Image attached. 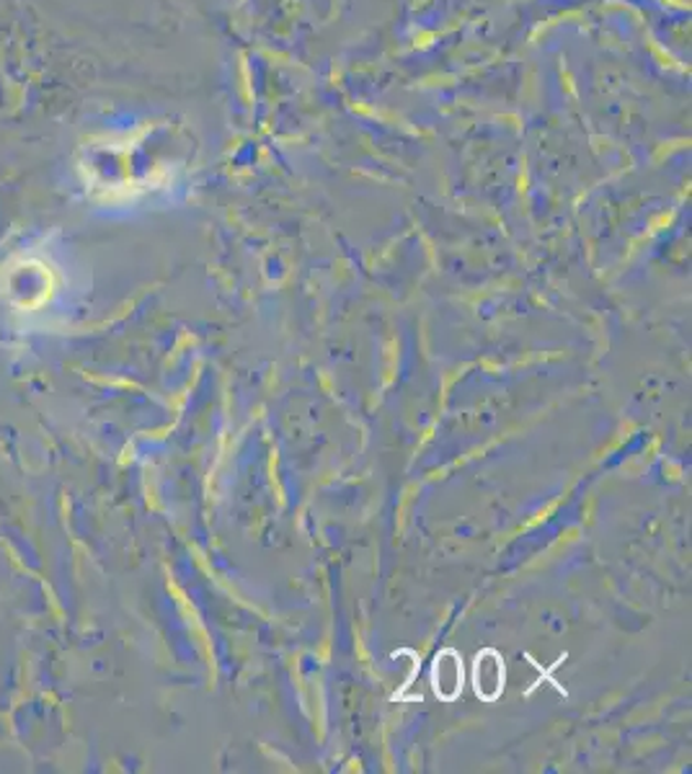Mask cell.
<instances>
[{
  "label": "cell",
  "instance_id": "obj_2",
  "mask_svg": "<svg viewBox=\"0 0 692 774\" xmlns=\"http://www.w3.org/2000/svg\"><path fill=\"white\" fill-rule=\"evenodd\" d=\"M465 687V664L455 649H442L431 664V689L442 703H455Z\"/></svg>",
  "mask_w": 692,
  "mask_h": 774
},
{
  "label": "cell",
  "instance_id": "obj_1",
  "mask_svg": "<svg viewBox=\"0 0 692 774\" xmlns=\"http://www.w3.org/2000/svg\"><path fill=\"white\" fill-rule=\"evenodd\" d=\"M507 684V664L496 649H483L473 661V692L483 703H496Z\"/></svg>",
  "mask_w": 692,
  "mask_h": 774
}]
</instances>
